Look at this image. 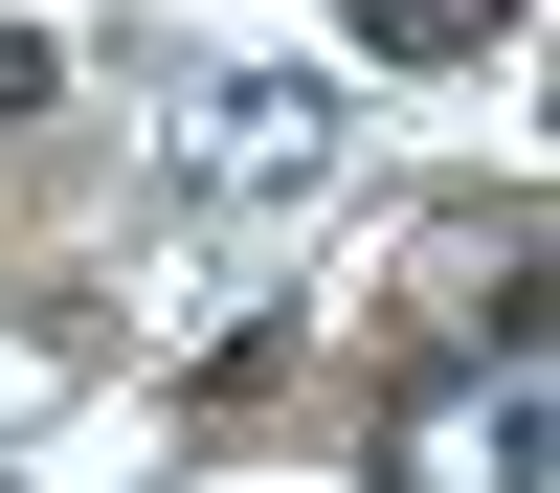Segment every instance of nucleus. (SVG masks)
<instances>
[{
    "mask_svg": "<svg viewBox=\"0 0 560 493\" xmlns=\"http://www.w3.org/2000/svg\"><path fill=\"white\" fill-rule=\"evenodd\" d=\"M516 0H359V68H471Z\"/></svg>",
    "mask_w": 560,
    "mask_h": 493,
    "instance_id": "nucleus-3",
    "label": "nucleus"
},
{
    "mask_svg": "<svg viewBox=\"0 0 560 493\" xmlns=\"http://www.w3.org/2000/svg\"><path fill=\"white\" fill-rule=\"evenodd\" d=\"M337 157H359V113L314 68H224L202 113H179V202H202V224H314Z\"/></svg>",
    "mask_w": 560,
    "mask_h": 493,
    "instance_id": "nucleus-1",
    "label": "nucleus"
},
{
    "mask_svg": "<svg viewBox=\"0 0 560 493\" xmlns=\"http://www.w3.org/2000/svg\"><path fill=\"white\" fill-rule=\"evenodd\" d=\"M538 314H493L471 359H427V382L382 403V493H538Z\"/></svg>",
    "mask_w": 560,
    "mask_h": 493,
    "instance_id": "nucleus-2",
    "label": "nucleus"
}]
</instances>
